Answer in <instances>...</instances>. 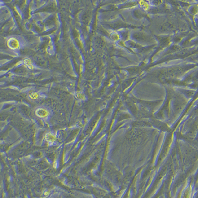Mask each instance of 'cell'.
<instances>
[{"mask_svg": "<svg viewBox=\"0 0 198 198\" xmlns=\"http://www.w3.org/2000/svg\"><path fill=\"white\" fill-rule=\"evenodd\" d=\"M76 97L78 98V99H81L83 97V95L82 94H81V93H77L76 95Z\"/></svg>", "mask_w": 198, "mask_h": 198, "instance_id": "obj_6", "label": "cell"}, {"mask_svg": "<svg viewBox=\"0 0 198 198\" xmlns=\"http://www.w3.org/2000/svg\"><path fill=\"white\" fill-rule=\"evenodd\" d=\"M8 46L12 49H17L19 47V44L18 41L14 38H10L7 42Z\"/></svg>", "mask_w": 198, "mask_h": 198, "instance_id": "obj_1", "label": "cell"}, {"mask_svg": "<svg viewBox=\"0 0 198 198\" xmlns=\"http://www.w3.org/2000/svg\"><path fill=\"white\" fill-rule=\"evenodd\" d=\"M36 114L41 118H45L49 115V112L45 109L39 108L36 110Z\"/></svg>", "mask_w": 198, "mask_h": 198, "instance_id": "obj_2", "label": "cell"}, {"mask_svg": "<svg viewBox=\"0 0 198 198\" xmlns=\"http://www.w3.org/2000/svg\"><path fill=\"white\" fill-rule=\"evenodd\" d=\"M30 97L33 100H35L38 98V95L36 93H32L30 95Z\"/></svg>", "mask_w": 198, "mask_h": 198, "instance_id": "obj_4", "label": "cell"}, {"mask_svg": "<svg viewBox=\"0 0 198 198\" xmlns=\"http://www.w3.org/2000/svg\"><path fill=\"white\" fill-rule=\"evenodd\" d=\"M46 140L48 143H53L55 142L56 140V137L51 133H48L45 136Z\"/></svg>", "mask_w": 198, "mask_h": 198, "instance_id": "obj_3", "label": "cell"}, {"mask_svg": "<svg viewBox=\"0 0 198 198\" xmlns=\"http://www.w3.org/2000/svg\"><path fill=\"white\" fill-rule=\"evenodd\" d=\"M24 63H25V65H26L27 66L29 67V68H30V66H31V63L30 60H29V59H26L24 61Z\"/></svg>", "mask_w": 198, "mask_h": 198, "instance_id": "obj_5", "label": "cell"}]
</instances>
